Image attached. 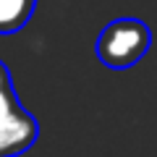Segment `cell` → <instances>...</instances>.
I'll list each match as a JSON object with an SVG mask.
<instances>
[{"label":"cell","instance_id":"3","mask_svg":"<svg viewBox=\"0 0 157 157\" xmlns=\"http://www.w3.org/2000/svg\"><path fill=\"white\" fill-rule=\"evenodd\" d=\"M34 8L37 0H0V34L8 37L21 32L34 16Z\"/></svg>","mask_w":157,"mask_h":157},{"label":"cell","instance_id":"1","mask_svg":"<svg viewBox=\"0 0 157 157\" xmlns=\"http://www.w3.org/2000/svg\"><path fill=\"white\" fill-rule=\"evenodd\" d=\"M152 29L139 18H115L100 32L94 42V52L102 66L123 71L131 68L149 52Z\"/></svg>","mask_w":157,"mask_h":157},{"label":"cell","instance_id":"2","mask_svg":"<svg viewBox=\"0 0 157 157\" xmlns=\"http://www.w3.org/2000/svg\"><path fill=\"white\" fill-rule=\"evenodd\" d=\"M39 136V123L18 102L11 73L0 60V157H18Z\"/></svg>","mask_w":157,"mask_h":157}]
</instances>
